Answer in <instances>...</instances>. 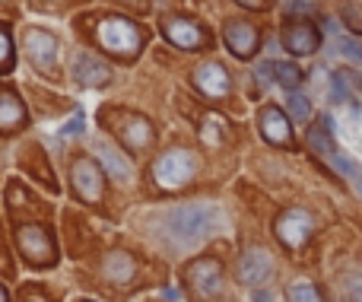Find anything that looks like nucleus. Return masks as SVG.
<instances>
[{
    "instance_id": "a878e982",
    "label": "nucleus",
    "mask_w": 362,
    "mask_h": 302,
    "mask_svg": "<svg viewBox=\"0 0 362 302\" xmlns=\"http://www.w3.org/2000/svg\"><path fill=\"white\" fill-rule=\"evenodd\" d=\"M257 83H261V86H270V83H274V61L257 67Z\"/></svg>"
},
{
    "instance_id": "f03ea898",
    "label": "nucleus",
    "mask_w": 362,
    "mask_h": 302,
    "mask_svg": "<svg viewBox=\"0 0 362 302\" xmlns=\"http://www.w3.org/2000/svg\"><path fill=\"white\" fill-rule=\"evenodd\" d=\"M99 42L105 51L118 57H134L144 45V35L140 29L131 23V19H121V16H112V19H102L99 23Z\"/></svg>"
},
{
    "instance_id": "423d86ee",
    "label": "nucleus",
    "mask_w": 362,
    "mask_h": 302,
    "mask_svg": "<svg viewBox=\"0 0 362 302\" xmlns=\"http://www.w3.org/2000/svg\"><path fill=\"white\" fill-rule=\"evenodd\" d=\"M270 274H274V258H270L264 248H248V252L242 255V261H238V277L248 286L267 284Z\"/></svg>"
},
{
    "instance_id": "393cba45",
    "label": "nucleus",
    "mask_w": 362,
    "mask_h": 302,
    "mask_svg": "<svg viewBox=\"0 0 362 302\" xmlns=\"http://www.w3.org/2000/svg\"><path fill=\"white\" fill-rule=\"evenodd\" d=\"M340 51H344L350 61H359V64H362V48H359L356 42H353V38H340Z\"/></svg>"
},
{
    "instance_id": "bb28decb",
    "label": "nucleus",
    "mask_w": 362,
    "mask_h": 302,
    "mask_svg": "<svg viewBox=\"0 0 362 302\" xmlns=\"http://www.w3.org/2000/svg\"><path fill=\"white\" fill-rule=\"evenodd\" d=\"M80 131H83V118H80V115H76V118L70 121L67 127H64V134H80Z\"/></svg>"
},
{
    "instance_id": "cd10ccee",
    "label": "nucleus",
    "mask_w": 362,
    "mask_h": 302,
    "mask_svg": "<svg viewBox=\"0 0 362 302\" xmlns=\"http://www.w3.org/2000/svg\"><path fill=\"white\" fill-rule=\"evenodd\" d=\"M242 6H251V10H264L267 6V0H238Z\"/></svg>"
},
{
    "instance_id": "39448f33",
    "label": "nucleus",
    "mask_w": 362,
    "mask_h": 302,
    "mask_svg": "<svg viewBox=\"0 0 362 302\" xmlns=\"http://www.w3.org/2000/svg\"><path fill=\"white\" fill-rule=\"evenodd\" d=\"M19 252L32 261V265H51L54 261V242L42 226H23L16 233Z\"/></svg>"
},
{
    "instance_id": "7c9ffc66",
    "label": "nucleus",
    "mask_w": 362,
    "mask_h": 302,
    "mask_svg": "<svg viewBox=\"0 0 362 302\" xmlns=\"http://www.w3.org/2000/svg\"><path fill=\"white\" fill-rule=\"evenodd\" d=\"M0 302H6V290H4V286H0Z\"/></svg>"
},
{
    "instance_id": "1a4fd4ad",
    "label": "nucleus",
    "mask_w": 362,
    "mask_h": 302,
    "mask_svg": "<svg viewBox=\"0 0 362 302\" xmlns=\"http://www.w3.org/2000/svg\"><path fill=\"white\" fill-rule=\"evenodd\" d=\"M283 45H286V51L296 57L315 54V48H318V29L308 23H293L283 32Z\"/></svg>"
},
{
    "instance_id": "dca6fc26",
    "label": "nucleus",
    "mask_w": 362,
    "mask_h": 302,
    "mask_svg": "<svg viewBox=\"0 0 362 302\" xmlns=\"http://www.w3.org/2000/svg\"><path fill=\"white\" fill-rule=\"evenodd\" d=\"M118 121H121L118 134L124 137V144L131 146V150H144V146L153 140L150 124H146L140 115H118Z\"/></svg>"
},
{
    "instance_id": "2eb2a0df",
    "label": "nucleus",
    "mask_w": 362,
    "mask_h": 302,
    "mask_svg": "<svg viewBox=\"0 0 362 302\" xmlns=\"http://www.w3.org/2000/svg\"><path fill=\"white\" fill-rule=\"evenodd\" d=\"M74 76L83 83V86H105L108 76H112V70H108L95 54H76Z\"/></svg>"
},
{
    "instance_id": "f257e3e1",
    "label": "nucleus",
    "mask_w": 362,
    "mask_h": 302,
    "mask_svg": "<svg viewBox=\"0 0 362 302\" xmlns=\"http://www.w3.org/2000/svg\"><path fill=\"white\" fill-rule=\"evenodd\" d=\"M216 226V210L210 204H185V207H175L169 216H165V229L169 236L178 242V245H197Z\"/></svg>"
},
{
    "instance_id": "0eeeda50",
    "label": "nucleus",
    "mask_w": 362,
    "mask_h": 302,
    "mask_svg": "<svg viewBox=\"0 0 362 302\" xmlns=\"http://www.w3.org/2000/svg\"><path fill=\"white\" fill-rule=\"evenodd\" d=\"M70 175H74V188L83 201H99L102 197V172L89 156L76 159L74 169H70Z\"/></svg>"
},
{
    "instance_id": "6e6552de",
    "label": "nucleus",
    "mask_w": 362,
    "mask_h": 302,
    "mask_svg": "<svg viewBox=\"0 0 362 302\" xmlns=\"http://www.w3.org/2000/svg\"><path fill=\"white\" fill-rule=\"evenodd\" d=\"M219 280H223V271H219V265L213 258H200L187 267V284H191V290L197 293V296H213V293H219Z\"/></svg>"
},
{
    "instance_id": "9b49d317",
    "label": "nucleus",
    "mask_w": 362,
    "mask_h": 302,
    "mask_svg": "<svg viewBox=\"0 0 362 302\" xmlns=\"http://www.w3.org/2000/svg\"><path fill=\"white\" fill-rule=\"evenodd\" d=\"M261 134H264V140H270V144H276V146L293 144V127H289V118L274 105L261 112Z\"/></svg>"
},
{
    "instance_id": "412c9836",
    "label": "nucleus",
    "mask_w": 362,
    "mask_h": 302,
    "mask_svg": "<svg viewBox=\"0 0 362 302\" xmlns=\"http://www.w3.org/2000/svg\"><path fill=\"white\" fill-rule=\"evenodd\" d=\"M308 144L315 146V153H318V156H325V159H331L334 163V144H331V137H327V131L325 127H312V131H308Z\"/></svg>"
},
{
    "instance_id": "4be33fe9",
    "label": "nucleus",
    "mask_w": 362,
    "mask_h": 302,
    "mask_svg": "<svg viewBox=\"0 0 362 302\" xmlns=\"http://www.w3.org/2000/svg\"><path fill=\"white\" fill-rule=\"evenodd\" d=\"M289 302H325L321 299V293L315 290L312 284H296V286H289Z\"/></svg>"
},
{
    "instance_id": "20e7f679",
    "label": "nucleus",
    "mask_w": 362,
    "mask_h": 302,
    "mask_svg": "<svg viewBox=\"0 0 362 302\" xmlns=\"http://www.w3.org/2000/svg\"><path fill=\"white\" fill-rule=\"evenodd\" d=\"M312 229H315V220L305 214V210H299V207L280 214V220H276V236H280V242L286 248L305 245L308 236H312Z\"/></svg>"
},
{
    "instance_id": "4468645a",
    "label": "nucleus",
    "mask_w": 362,
    "mask_h": 302,
    "mask_svg": "<svg viewBox=\"0 0 362 302\" xmlns=\"http://www.w3.org/2000/svg\"><path fill=\"white\" fill-rule=\"evenodd\" d=\"M165 38L172 45H178V48H200L206 42L204 29L197 23H191V19H169L165 23Z\"/></svg>"
},
{
    "instance_id": "c756f323",
    "label": "nucleus",
    "mask_w": 362,
    "mask_h": 302,
    "mask_svg": "<svg viewBox=\"0 0 362 302\" xmlns=\"http://www.w3.org/2000/svg\"><path fill=\"white\" fill-rule=\"evenodd\" d=\"M353 178H356V188H359V194H362V172L356 169V172H353Z\"/></svg>"
},
{
    "instance_id": "b1692460",
    "label": "nucleus",
    "mask_w": 362,
    "mask_h": 302,
    "mask_svg": "<svg viewBox=\"0 0 362 302\" xmlns=\"http://www.w3.org/2000/svg\"><path fill=\"white\" fill-rule=\"evenodd\" d=\"M13 67V45H10V35L0 29V74Z\"/></svg>"
},
{
    "instance_id": "c85d7f7f",
    "label": "nucleus",
    "mask_w": 362,
    "mask_h": 302,
    "mask_svg": "<svg viewBox=\"0 0 362 302\" xmlns=\"http://www.w3.org/2000/svg\"><path fill=\"white\" fill-rule=\"evenodd\" d=\"M251 302H270V293H255V296H251Z\"/></svg>"
},
{
    "instance_id": "7ed1b4c3",
    "label": "nucleus",
    "mask_w": 362,
    "mask_h": 302,
    "mask_svg": "<svg viewBox=\"0 0 362 302\" xmlns=\"http://www.w3.org/2000/svg\"><path fill=\"white\" fill-rule=\"evenodd\" d=\"M194 169H197V159L187 150H169L153 165V178L163 188H181V185H187L194 178Z\"/></svg>"
},
{
    "instance_id": "5701e85b",
    "label": "nucleus",
    "mask_w": 362,
    "mask_h": 302,
    "mask_svg": "<svg viewBox=\"0 0 362 302\" xmlns=\"http://www.w3.org/2000/svg\"><path fill=\"white\" fill-rule=\"evenodd\" d=\"M289 115H293V118H299V121H305L308 115H312V105H308L305 95H299V93L289 95Z\"/></svg>"
},
{
    "instance_id": "ddd939ff",
    "label": "nucleus",
    "mask_w": 362,
    "mask_h": 302,
    "mask_svg": "<svg viewBox=\"0 0 362 302\" xmlns=\"http://www.w3.org/2000/svg\"><path fill=\"white\" fill-rule=\"evenodd\" d=\"M194 83H197L200 93L210 95V99H219V95L229 93V74H226L219 64H204V67H197Z\"/></svg>"
},
{
    "instance_id": "9d476101",
    "label": "nucleus",
    "mask_w": 362,
    "mask_h": 302,
    "mask_svg": "<svg viewBox=\"0 0 362 302\" xmlns=\"http://www.w3.org/2000/svg\"><path fill=\"white\" fill-rule=\"evenodd\" d=\"M223 38H226V45H229L232 54L242 57V61L257 51V32H255L251 23H229L223 29Z\"/></svg>"
},
{
    "instance_id": "aec40b11",
    "label": "nucleus",
    "mask_w": 362,
    "mask_h": 302,
    "mask_svg": "<svg viewBox=\"0 0 362 302\" xmlns=\"http://www.w3.org/2000/svg\"><path fill=\"white\" fill-rule=\"evenodd\" d=\"M274 83H280L283 89H296L302 83V70L289 61H274Z\"/></svg>"
},
{
    "instance_id": "f8f14e48",
    "label": "nucleus",
    "mask_w": 362,
    "mask_h": 302,
    "mask_svg": "<svg viewBox=\"0 0 362 302\" xmlns=\"http://www.w3.org/2000/svg\"><path fill=\"white\" fill-rule=\"evenodd\" d=\"M25 51H29L32 64H35L38 70L54 67L57 45H54V38H51L48 32H29V35H25Z\"/></svg>"
},
{
    "instance_id": "f3484780",
    "label": "nucleus",
    "mask_w": 362,
    "mask_h": 302,
    "mask_svg": "<svg viewBox=\"0 0 362 302\" xmlns=\"http://www.w3.org/2000/svg\"><path fill=\"white\" fill-rule=\"evenodd\" d=\"M25 121V105L19 102L16 93L0 89V131H16Z\"/></svg>"
},
{
    "instance_id": "a211bd4d",
    "label": "nucleus",
    "mask_w": 362,
    "mask_h": 302,
    "mask_svg": "<svg viewBox=\"0 0 362 302\" xmlns=\"http://www.w3.org/2000/svg\"><path fill=\"white\" fill-rule=\"evenodd\" d=\"M102 274H105V280H112V284H124V280L134 277V258L124 252L108 255L105 265H102Z\"/></svg>"
},
{
    "instance_id": "6ab92c4d",
    "label": "nucleus",
    "mask_w": 362,
    "mask_h": 302,
    "mask_svg": "<svg viewBox=\"0 0 362 302\" xmlns=\"http://www.w3.org/2000/svg\"><path fill=\"white\" fill-rule=\"evenodd\" d=\"M99 159L105 163V169L112 172L115 178H121V182H124V178H131V163H127V159L121 156V153L115 150V146L99 144Z\"/></svg>"
}]
</instances>
